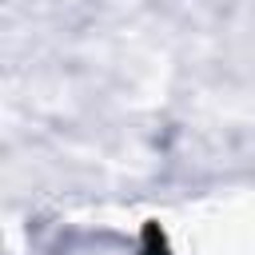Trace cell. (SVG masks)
I'll list each match as a JSON object with an SVG mask.
<instances>
[{
	"instance_id": "obj_1",
	"label": "cell",
	"mask_w": 255,
	"mask_h": 255,
	"mask_svg": "<svg viewBox=\"0 0 255 255\" xmlns=\"http://www.w3.org/2000/svg\"><path fill=\"white\" fill-rule=\"evenodd\" d=\"M143 255H167V239H163V231L155 223L143 227Z\"/></svg>"
}]
</instances>
